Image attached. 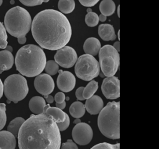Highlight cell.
Segmentation results:
<instances>
[{
  "mask_svg": "<svg viewBox=\"0 0 159 149\" xmlns=\"http://www.w3.org/2000/svg\"><path fill=\"white\" fill-rule=\"evenodd\" d=\"M75 7L74 0H59L58 8L63 14H70L73 11Z\"/></svg>",
  "mask_w": 159,
  "mask_h": 149,
  "instance_id": "cell-23",
  "label": "cell"
},
{
  "mask_svg": "<svg viewBox=\"0 0 159 149\" xmlns=\"http://www.w3.org/2000/svg\"><path fill=\"white\" fill-rule=\"evenodd\" d=\"M120 103L110 102L99 113L98 125L101 133L110 139L120 138Z\"/></svg>",
  "mask_w": 159,
  "mask_h": 149,
  "instance_id": "cell-4",
  "label": "cell"
},
{
  "mask_svg": "<svg viewBox=\"0 0 159 149\" xmlns=\"http://www.w3.org/2000/svg\"><path fill=\"white\" fill-rule=\"evenodd\" d=\"M69 112L73 117L75 118H80L85 113L86 109L84 105L80 101H76L72 103L70 105Z\"/></svg>",
  "mask_w": 159,
  "mask_h": 149,
  "instance_id": "cell-21",
  "label": "cell"
},
{
  "mask_svg": "<svg viewBox=\"0 0 159 149\" xmlns=\"http://www.w3.org/2000/svg\"><path fill=\"white\" fill-rule=\"evenodd\" d=\"M60 149H78L76 144L71 139L67 140L65 143L61 144Z\"/></svg>",
  "mask_w": 159,
  "mask_h": 149,
  "instance_id": "cell-32",
  "label": "cell"
},
{
  "mask_svg": "<svg viewBox=\"0 0 159 149\" xmlns=\"http://www.w3.org/2000/svg\"><path fill=\"white\" fill-rule=\"evenodd\" d=\"M6 105L4 103H0V130H2L6 123Z\"/></svg>",
  "mask_w": 159,
  "mask_h": 149,
  "instance_id": "cell-30",
  "label": "cell"
},
{
  "mask_svg": "<svg viewBox=\"0 0 159 149\" xmlns=\"http://www.w3.org/2000/svg\"><path fill=\"white\" fill-rule=\"evenodd\" d=\"M59 75L57 77V84L58 88L64 92L71 91L76 85L75 75L69 71L58 70Z\"/></svg>",
  "mask_w": 159,
  "mask_h": 149,
  "instance_id": "cell-13",
  "label": "cell"
},
{
  "mask_svg": "<svg viewBox=\"0 0 159 149\" xmlns=\"http://www.w3.org/2000/svg\"><path fill=\"white\" fill-rule=\"evenodd\" d=\"M19 149H60V131L50 115H32L20 128Z\"/></svg>",
  "mask_w": 159,
  "mask_h": 149,
  "instance_id": "cell-2",
  "label": "cell"
},
{
  "mask_svg": "<svg viewBox=\"0 0 159 149\" xmlns=\"http://www.w3.org/2000/svg\"><path fill=\"white\" fill-rule=\"evenodd\" d=\"M99 71V64L94 56L86 54L77 59L75 72L76 76L81 80L91 81L98 76Z\"/></svg>",
  "mask_w": 159,
  "mask_h": 149,
  "instance_id": "cell-8",
  "label": "cell"
},
{
  "mask_svg": "<svg viewBox=\"0 0 159 149\" xmlns=\"http://www.w3.org/2000/svg\"><path fill=\"white\" fill-rule=\"evenodd\" d=\"M78 1L83 6L89 7L96 5L99 2V0H78Z\"/></svg>",
  "mask_w": 159,
  "mask_h": 149,
  "instance_id": "cell-34",
  "label": "cell"
},
{
  "mask_svg": "<svg viewBox=\"0 0 159 149\" xmlns=\"http://www.w3.org/2000/svg\"><path fill=\"white\" fill-rule=\"evenodd\" d=\"M119 35H120V31H118V38H119V39H120V37H119Z\"/></svg>",
  "mask_w": 159,
  "mask_h": 149,
  "instance_id": "cell-48",
  "label": "cell"
},
{
  "mask_svg": "<svg viewBox=\"0 0 159 149\" xmlns=\"http://www.w3.org/2000/svg\"><path fill=\"white\" fill-rule=\"evenodd\" d=\"M93 132L89 125L80 122L75 125L72 130V137L75 143L80 145H86L93 138Z\"/></svg>",
  "mask_w": 159,
  "mask_h": 149,
  "instance_id": "cell-9",
  "label": "cell"
},
{
  "mask_svg": "<svg viewBox=\"0 0 159 149\" xmlns=\"http://www.w3.org/2000/svg\"><path fill=\"white\" fill-rule=\"evenodd\" d=\"M15 136L7 130L0 131V148L1 149H15Z\"/></svg>",
  "mask_w": 159,
  "mask_h": 149,
  "instance_id": "cell-15",
  "label": "cell"
},
{
  "mask_svg": "<svg viewBox=\"0 0 159 149\" xmlns=\"http://www.w3.org/2000/svg\"><path fill=\"white\" fill-rule=\"evenodd\" d=\"M85 109L91 115L98 114L104 107L102 99L98 95H93L88 99H86Z\"/></svg>",
  "mask_w": 159,
  "mask_h": 149,
  "instance_id": "cell-14",
  "label": "cell"
},
{
  "mask_svg": "<svg viewBox=\"0 0 159 149\" xmlns=\"http://www.w3.org/2000/svg\"><path fill=\"white\" fill-rule=\"evenodd\" d=\"M4 93V85L2 80L0 79V99L2 97Z\"/></svg>",
  "mask_w": 159,
  "mask_h": 149,
  "instance_id": "cell-39",
  "label": "cell"
},
{
  "mask_svg": "<svg viewBox=\"0 0 159 149\" xmlns=\"http://www.w3.org/2000/svg\"><path fill=\"white\" fill-rule=\"evenodd\" d=\"M78 59L75 50L70 46H64L57 50L54 55L55 61L58 65L64 68H70L76 63Z\"/></svg>",
  "mask_w": 159,
  "mask_h": 149,
  "instance_id": "cell-10",
  "label": "cell"
},
{
  "mask_svg": "<svg viewBox=\"0 0 159 149\" xmlns=\"http://www.w3.org/2000/svg\"><path fill=\"white\" fill-rule=\"evenodd\" d=\"M2 4V0H0V6H1Z\"/></svg>",
  "mask_w": 159,
  "mask_h": 149,
  "instance_id": "cell-49",
  "label": "cell"
},
{
  "mask_svg": "<svg viewBox=\"0 0 159 149\" xmlns=\"http://www.w3.org/2000/svg\"><path fill=\"white\" fill-rule=\"evenodd\" d=\"M56 107L61 110H63L66 107V102L65 101H64L62 103H56Z\"/></svg>",
  "mask_w": 159,
  "mask_h": 149,
  "instance_id": "cell-38",
  "label": "cell"
},
{
  "mask_svg": "<svg viewBox=\"0 0 159 149\" xmlns=\"http://www.w3.org/2000/svg\"><path fill=\"white\" fill-rule=\"evenodd\" d=\"M43 113L50 115L56 123L63 122L65 119L66 113L57 107H50L49 105H45Z\"/></svg>",
  "mask_w": 159,
  "mask_h": 149,
  "instance_id": "cell-20",
  "label": "cell"
},
{
  "mask_svg": "<svg viewBox=\"0 0 159 149\" xmlns=\"http://www.w3.org/2000/svg\"><path fill=\"white\" fill-rule=\"evenodd\" d=\"M14 59L12 53L7 50L0 51V74L12 67Z\"/></svg>",
  "mask_w": 159,
  "mask_h": 149,
  "instance_id": "cell-17",
  "label": "cell"
},
{
  "mask_svg": "<svg viewBox=\"0 0 159 149\" xmlns=\"http://www.w3.org/2000/svg\"><path fill=\"white\" fill-rule=\"evenodd\" d=\"M32 19L29 12L24 8L15 6L6 12L4 17L6 30L17 38L24 37L31 27Z\"/></svg>",
  "mask_w": 159,
  "mask_h": 149,
  "instance_id": "cell-5",
  "label": "cell"
},
{
  "mask_svg": "<svg viewBox=\"0 0 159 149\" xmlns=\"http://www.w3.org/2000/svg\"><path fill=\"white\" fill-rule=\"evenodd\" d=\"M119 10H120V6H118V7H117V15H118V17H120V13H119Z\"/></svg>",
  "mask_w": 159,
  "mask_h": 149,
  "instance_id": "cell-45",
  "label": "cell"
},
{
  "mask_svg": "<svg viewBox=\"0 0 159 149\" xmlns=\"http://www.w3.org/2000/svg\"><path fill=\"white\" fill-rule=\"evenodd\" d=\"M85 22L89 27H94L97 26L99 22L98 15L93 11L87 13L85 16Z\"/></svg>",
  "mask_w": 159,
  "mask_h": 149,
  "instance_id": "cell-26",
  "label": "cell"
},
{
  "mask_svg": "<svg viewBox=\"0 0 159 149\" xmlns=\"http://www.w3.org/2000/svg\"><path fill=\"white\" fill-rule=\"evenodd\" d=\"M70 117L66 113L65 115V119L63 122H60V123H57V125L60 130V131H64L70 125Z\"/></svg>",
  "mask_w": 159,
  "mask_h": 149,
  "instance_id": "cell-31",
  "label": "cell"
},
{
  "mask_svg": "<svg viewBox=\"0 0 159 149\" xmlns=\"http://www.w3.org/2000/svg\"><path fill=\"white\" fill-rule=\"evenodd\" d=\"M45 96V99L46 100V101L48 103H52L54 101V98L53 97V96L50 95H44Z\"/></svg>",
  "mask_w": 159,
  "mask_h": 149,
  "instance_id": "cell-37",
  "label": "cell"
},
{
  "mask_svg": "<svg viewBox=\"0 0 159 149\" xmlns=\"http://www.w3.org/2000/svg\"><path fill=\"white\" fill-rule=\"evenodd\" d=\"M45 70L47 74L53 75L58 72L59 65L55 60H48L46 62Z\"/></svg>",
  "mask_w": 159,
  "mask_h": 149,
  "instance_id": "cell-27",
  "label": "cell"
},
{
  "mask_svg": "<svg viewBox=\"0 0 159 149\" xmlns=\"http://www.w3.org/2000/svg\"><path fill=\"white\" fill-rule=\"evenodd\" d=\"M0 149H1V148H0Z\"/></svg>",
  "mask_w": 159,
  "mask_h": 149,
  "instance_id": "cell-50",
  "label": "cell"
},
{
  "mask_svg": "<svg viewBox=\"0 0 159 149\" xmlns=\"http://www.w3.org/2000/svg\"><path fill=\"white\" fill-rule=\"evenodd\" d=\"M90 12H92V9H91L90 7H89V8L87 9V13Z\"/></svg>",
  "mask_w": 159,
  "mask_h": 149,
  "instance_id": "cell-46",
  "label": "cell"
},
{
  "mask_svg": "<svg viewBox=\"0 0 159 149\" xmlns=\"http://www.w3.org/2000/svg\"><path fill=\"white\" fill-rule=\"evenodd\" d=\"M65 95L64 94V93L63 92H58L55 94V97H54V100L56 102V103H62L65 101Z\"/></svg>",
  "mask_w": 159,
  "mask_h": 149,
  "instance_id": "cell-35",
  "label": "cell"
},
{
  "mask_svg": "<svg viewBox=\"0 0 159 149\" xmlns=\"http://www.w3.org/2000/svg\"><path fill=\"white\" fill-rule=\"evenodd\" d=\"M83 89H84L83 87H80L78 88L77 90H76V92H75L76 97L79 100H84V99L83 98Z\"/></svg>",
  "mask_w": 159,
  "mask_h": 149,
  "instance_id": "cell-36",
  "label": "cell"
},
{
  "mask_svg": "<svg viewBox=\"0 0 159 149\" xmlns=\"http://www.w3.org/2000/svg\"><path fill=\"white\" fill-rule=\"evenodd\" d=\"M101 90L107 99H116L120 96V82L117 77L105 78L102 83Z\"/></svg>",
  "mask_w": 159,
  "mask_h": 149,
  "instance_id": "cell-11",
  "label": "cell"
},
{
  "mask_svg": "<svg viewBox=\"0 0 159 149\" xmlns=\"http://www.w3.org/2000/svg\"><path fill=\"white\" fill-rule=\"evenodd\" d=\"M4 92L6 98L14 103L23 100L29 92L26 79L20 74H12L4 82Z\"/></svg>",
  "mask_w": 159,
  "mask_h": 149,
  "instance_id": "cell-6",
  "label": "cell"
},
{
  "mask_svg": "<svg viewBox=\"0 0 159 149\" xmlns=\"http://www.w3.org/2000/svg\"><path fill=\"white\" fill-rule=\"evenodd\" d=\"M80 122H81V120H80V118H76L75 120H74V122H73V123H75V124H77V123H80Z\"/></svg>",
  "mask_w": 159,
  "mask_h": 149,
  "instance_id": "cell-44",
  "label": "cell"
},
{
  "mask_svg": "<svg viewBox=\"0 0 159 149\" xmlns=\"http://www.w3.org/2000/svg\"><path fill=\"white\" fill-rule=\"evenodd\" d=\"M45 105V99L40 96L33 97L29 102V107L35 115L43 113Z\"/></svg>",
  "mask_w": 159,
  "mask_h": 149,
  "instance_id": "cell-19",
  "label": "cell"
},
{
  "mask_svg": "<svg viewBox=\"0 0 159 149\" xmlns=\"http://www.w3.org/2000/svg\"><path fill=\"white\" fill-rule=\"evenodd\" d=\"M24 121L25 120L22 117L15 118L12 121H11L9 125L7 126V131L11 132L12 135H14L15 137H17L20 128L24 122Z\"/></svg>",
  "mask_w": 159,
  "mask_h": 149,
  "instance_id": "cell-24",
  "label": "cell"
},
{
  "mask_svg": "<svg viewBox=\"0 0 159 149\" xmlns=\"http://www.w3.org/2000/svg\"><path fill=\"white\" fill-rule=\"evenodd\" d=\"M99 10L101 14L105 16L112 15L116 11V5L112 0H102L99 4Z\"/></svg>",
  "mask_w": 159,
  "mask_h": 149,
  "instance_id": "cell-22",
  "label": "cell"
},
{
  "mask_svg": "<svg viewBox=\"0 0 159 149\" xmlns=\"http://www.w3.org/2000/svg\"><path fill=\"white\" fill-rule=\"evenodd\" d=\"M43 2H47L49 1V0H43Z\"/></svg>",
  "mask_w": 159,
  "mask_h": 149,
  "instance_id": "cell-47",
  "label": "cell"
},
{
  "mask_svg": "<svg viewBox=\"0 0 159 149\" xmlns=\"http://www.w3.org/2000/svg\"><path fill=\"white\" fill-rule=\"evenodd\" d=\"M112 46L116 49V50L117 51L119 52V50H120V43H119V41L116 42L114 44V45H113Z\"/></svg>",
  "mask_w": 159,
  "mask_h": 149,
  "instance_id": "cell-41",
  "label": "cell"
},
{
  "mask_svg": "<svg viewBox=\"0 0 159 149\" xmlns=\"http://www.w3.org/2000/svg\"><path fill=\"white\" fill-rule=\"evenodd\" d=\"M7 36L4 26L0 22V49H5L7 46Z\"/></svg>",
  "mask_w": 159,
  "mask_h": 149,
  "instance_id": "cell-28",
  "label": "cell"
},
{
  "mask_svg": "<svg viewBox=\"0 0 159 149\" xmlns=\"http://www.w3.org/2000/svg\"><path fill=\"white\" fill-rule=\"evenodd\" d=\"M101 42L96 37H89L88 38L83 44V50L86 54H89L93 56L96 55L100 49Z\"/></svg>",
  "mask_w": 159,
  "mask_h": 149,
  "instance_id": "cell-16",
  "label": "cell"
},
{
  "mask_svg": "<svg viewBox=\"0 0 159 149\" xmlns=\"http://www.w3.org/2000/svg\"><path fill=\"white\" fill-rule=\"evenodd\" d=\"M98 34L105 41H113L116 39V35L113 26L109 24H102L98 27Z\"/></svg>",
  "mask_w": 159,
  "mask_h": 149,
  "instance_id": "cell-18",
  "label": "cell"
},
{
  "mask_svg": "<svg viewBox=\"0 0 159 149\" xmlns=\"http://www.w3.org/2000/svg\"><path fill=\"white\" fill-rule=\"evenodd\" d=\"M107 19V17L102 15V14H100L99 16V21H101V22H104Z\"/></svg>",
  "mask_w": 159,
  "mask_h": 149,
  "instance_id": "cell-42",
  "label": "cell"
},
{
  "mask_svg": "<svg viewBox=\"0 0 159 149\" xmlns=\"http://www.w3.org/2000/svg\"><path fill=\"white\" fill-rule=\"evenodd\" d=\"M98 89V83L95 80H91L86 86L84 87L83 92V96L84 99H88L91 97Z\"/></svg>",
  "mask_w": 159,
  "mask_h": 149,
  "instance_id": "cell-25",
  "label": "cell"
},
{
  "mask_svg": "<svg viewBox=\"0 0 159 149\" xmlns=\"http://www.w3.org/2000/svg\"><path fill=\"white\" fill-rule=\"evenodd\" d=\"M91 149H120V144H111L107 142H102L95 145Z\"/></svg>",
  "mask_w": 159,
  "mask_h": 149,
  "instance_id": "cell-29",
  "label": "cell"
},
{
  "mask_svg": "<svg viewBox=\"0 0 159 149\" xmlns=\"http://www.w3.org/2000/svg\"><path fill=\"white\" fill-rule=\"evenodd\" d=\"M31 31L40 47L50 50L65 46L72 34L68 18L55 9H45L37 13L32 22Z\"/></svg>",
  "mask_w": 159,
  "mask_h": 149,
  "instance_id": "cell-1",
  "label": "cell"
},
{
  "mask_svg": "<svg viewBox=\"0 0 159 149\" xmlns=\"http://www.w3.org/2000/svg\"><path fill=\"white\" fill-rule=\"evenodd\" d=\"M17 39H18V42L20 44H24L26 42V37H25V36L21 37H19V38H17Z\"/></svg>",
  "mask_w": 159,
  "mask_h": 149,
  "instance_id": "cell-40",
  "label": "cell"
},
{
  "mask_svg": "<svg viewBox=\"0 0 159 149\" xmlns=\"http://www.w3.org/2000/svg\"><path fill=\"white\" fill-rule=\"evenodd\" d=\"M5 50H8V51L12 52V48L11 46H7V47L5 48Z\"/></svg>",
  "mask_w": 159,
  "mask_h": 149,
  "instance_id": "cell-43",
  "label": "cell"
},
{
  "mask_svg": "<svg viewBox=\"0 0 159 149\" xmlns=\"http://www.w3.org/2000/svg\"><path fill=\"white\" fill-rule=\"evenodd\" d=\"M47 62L43 49L34 44H27L20 47L16 53L15 65L21 75L33 77L44 70Z\"/></svg>",
  "mask_w": 159,
  "mask_h": 149,
  "instance_id": "cell-3",
  "label": "cell"
},
{
  "mask_svg": "<svg viewBox=\"0 0 159 149\" xmlns=\"http://www.w3.org/2000/svg\"><path fill=\"white\" fill-rule=\"evenodd\" d=\"M34 87L39 94L47 95L53 91L55 83L51 75L47 74H40L34 80Z\"/></svg>",
  "mask_w": 159,
  "mask_h": 149,
  "instance_id": "cell-12",
  "label": "cell"
},
{
  "mask_svg": "<svg viewBox=\"0 0 159 149\" xmlns=\"http://www.w3.org/2000/svg\"><path fill=\"white\" fill-rule=\"evenodd\" d=\"M19 1L26 6H35L42 4L43 0H19Z\"/></svg>",
  "mask_w": 159,
  "mask_h": 149,
  "instance_id": "cell-33",
  "label": "cell"
},
{
  "mask_svg": "<svg viewBox=\"0 0 159 149\" xmlns=\"http://www.w3.org/2000/svg\"><path fill=\"white\" fill-rule=\"evenodd\" d=\"M99 67L104 75L114 76L119 66V52L111 45H104L99 51Z\"/></svg>",
  "mask_w": 159,
  "mask_h": 149,
  "instance_id": "cell-7",
  "label": "cell"
}]
</instances>
